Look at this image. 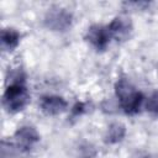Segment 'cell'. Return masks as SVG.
Returning <instances> with one entry per match:
<instances>
[{"instance_id": "1", "label": "cell", "mask_w": 158, "mask_h": 158, "mask_svg": "<svg viewBox=\"0 0 158 158\" xmlns=\"http://www.w3.org/2000/svg\"><path fill=\"white\" fill-rule=\"evenodd\" d=\"M30 102V93L26 85V75L22 69L12 70L9 74L6 89L2 95V105L7 112L17 114Z\"/></svg>"}, {"instance_id": "2", "label": "cell", "mask_w": 158, "mask_h": 158, "mask_svg": "<svg viewBox=\"0 0 158 158\" xmlns=\"http://www.w3.org/2000/svg\"><path fill=\"white\" fill-rule=\"evenodd\" d=\"M115 95L120 101V106L126 115H136L139 112L144 101L143 94L127 79L120 78L115 83Z\"/></svg>"}, {"instance_id": "3", "label": "cell", "mask_w": 158, "mask_h": 158, "mask_svg": "<svg viewBox=\"0 0 158 158\" xmlns=\"http://www.w3.org/2000/svg\"><path fill=\"white\" fill-rule=\"evenodd\" d=\"M73 23V15L70 11H68L64 7L54 6L48 9L43 17V25L56 32H64L70 28Z\"/></svg>"}, {"instance_id": "4", "label": "cell", "mask_w": 158, "mask_h": 158, "mask_svg": "<svg viewBox=\"0 0 158 158\" xmlns=\"http://www.w3.org/2000/svg\"><path fill=\"white\" fill-rule=\"evenodd\" d=\"M111 40L112 38L109 32L107 25L94 23L86 30L85 33V41L98 52L105 51L109 47Z\"/></svg>"}, {"instance_id": "5", "label": "cell", "mask_w": 158, "mask_h": 158, "mask_svg": "<svg viewBox=\"0 0 158 158\" xmlns=\"http://www.w3.org/2000/svg\"><path fill=\"white\" fill-rule=\"evenodd\" d=\"M40 133L38 131L30 125L21 126L16 130L14 133V141L15 146L21 151V152H28L31 151L38 142H40Z\"/></svg>"}, {"instance_id": "6", "label": "cell", "mask_w": 158, "mask_h": 158, "mask_svg": "<svg viewBox=\"0 0 158 158\" xmlns=\"http://www.w3.org/2000/svg\"><path fill=\"white\" fill-rule=\"evenodd\" d=\"M107 28H109V32H110L112 40H115L117 42H123L130 38L133 26H132V22L130 21V19L117 16L107 25Z\"/></svg>"}, {"instance_id": "7", "label": "cell", "mask_w": 158, "mask_h": 158, "mask_svg": "<svg viewBox=\"0 0 158 158\" xmlns=\"http://www.w3.org/2000/svg\"><path fill=\"white\" fill-rule=\"evenodd\" d=\"M68 104L59 95H44L40 100V109L48 116H56L65 111Z\"/></svg>"}, {"instance_id": "8", "label": "cell", "mask_w": 158, "mask_h": 158, "mask_svg": "<svg viewBox=\"0 0 158 158\" xmlns=\"http://www.w3.org/2000/svg\"><path fill=\"white\" fill-rule=\"evenodd\" d=\"M21 41V33L11 27H6L1 30V47L4 51L11 52L17 48Z\"/></svg>"}, {"instance_id": "9", "label": "cell", "mask_w": 158, "mask_h": 158, "mask_svg": "<svg viewBox=\"0 0 158 158\" xmlns=\"http://www.w3.org/2000/svg\"><path fill=\"white\" fill-rule=\"evenodd\" d=\"M126 136V127L123 123L121 122H112L111 125H109L105 136H104V141L107 144H116L118 142H121Z\"/></svg>"}, {"instance_id": "10", "label": "cell", "mask_w": 158, "mask_h": 158, "mask_svg": "<svg viewBox=\"0 0 158 158\" xmlns=\"http://www.w3.org/2000/svg\"><path fill=\"white\" fill-rule=\"evenodd\" d=\"M146 110H147L151 115L158 117V90H156L154 93H152V95L147 99Z\"/></svg>"}, {"instance_id": "11", "label": "cell", "mask_w": 158, "mask_h": 158, "mask_svg": "<svg viewBox=\"0 0 158 158\" xmlns=\"http://www.w3.org/2000/svg\"><path fill=\"white\" fill-rule=\"evenodd\" d=\"M85 111H86V104L79 101V102H77V104L72 107V117H79V116H81Z\"/></svg>"}, {"instance_id": "12", "label": "cell", "mask_w": 158, "mask_h": 158, "mask_svg": "<svg viewBox=\"0 0 158 158\" xmlns=\"http://www.w3.org/2000/svg\"><path fill=\"white\" fill-rule=\"evenodd\" d=\"M147 158H158V156H156V157H147Z\"/></svg>"}]
</instances>
